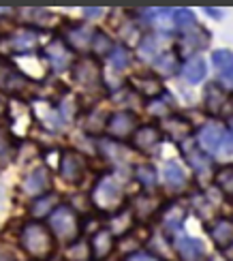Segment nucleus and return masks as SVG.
Returning a JSON list of instances; mask_svg holds the SVG:
<instances>
[{
	"instance_id": "nucleus-1",
	"label": "nucleus",
	"mask_w": 233,
	"mask_h": 261,
	"mask_svg": "<svg viewBox=\"0 0 233 261\" xmlns=\"http://www.w3.org/2000/svg\"><path fill=\"white\" fill-rule=\"evenodd\" d=\"M19 244L32 261H47L56 251V240H54L51 231L47 229V225L39 221H28L21 227Z\"/></svg>"
},
{
	"instance_id": "nucleus-2",
	"label": "nucleus",
	"mask_w": 233,
	"mask_h": 261,
	"mask_svg": "<svg viewBox=\"0 0 233 261\" xmlns=\"http://www.w3.org/2000/svg\"><path fill=\"white\" fill-rule=\"evenodd\" d=\"M47 229L51 231L54 240L64 242L66 246L73 244L75 240H80L82 236V221L80 214L73 205L69 203H58L47 216Z\"/></svg>"
},
{
	"instance_id": "nucleus-3",
	"label": "nucleus",
	"mask_w": 233,
	"mask_h": 261,
	"mask_svg": "<svg viewBox=\"0 0 233 261\" xmlns=\"http://www.w3.org/2000/svg\"><path fill=\"white\" fill-rule=\"evenodd\" d=\"M90 203L103 214H118L122 208H126V195L109 173H103L90 191Z\"/></svg>"
},
{
	"instance_id": "nucleus-4",
	"label": "nucleus",
	"mask_w": 233,
	"mask_h": 261,
	"mask_svg": "<svg viewBox=\"0 0 233 261\" xmlns=\"http://www.w3.org/2000/svg\"><path fill=\"white\" fill-rule=\"evenodd\" d=\"M73 77L88 92H96V90L105 88V86H103L101 62H98L96 58L84 56L80 60H75V64H73Z\"/></svg>"
},
{
	"instance_id": "nucleus-5",
	"label": "nucleus",
	"mask_w": 233,
	"mask_h": 261,
	"mask_svg": "<svg viewBox=\"0 0 233 261\" xmlns=\"http://www.w3.org/2000/svg\"><path fill=\"white\" fill-rule=\"evenodd\" d=\"M58 169H60V178L66 184H80V182H84L86 173H88V161L80 150L66 148L60 152Z\"/></svg>"
},
{
	"instance_id": "nucleus-6",
	"label": "nucleus",
	"mask_w": 233,
	"mask_h": 261,
	"mask_svg": "<svg viewBox=\"0 0 233 261\" xmlns=\"http://www.w3.org/2000/svg\"><path fill=\"white\" fill-rule=\"evenodd\" d=\"M139 126V120L137 116L128 112V110H120V112H114L107 116V122H105V130L109 139H116V141H126L133 137V133L137 130Z\"/></svg>"
},
{
	"instance_id": "nucleus-7",
	"label": "nucleus",
	"mask_w": 233,
	"mask_h": 261,
	"mask_svg": "<svg viewBox=\"0 0 233 261\" xmlns=\"http://www.w3.org/2000/svg\"><path fill=\"white\" fill-rule=\"evenodd\" d=\"M43 58H45L47 62V67L51 71H56V73H62L66 69H73V64H75V51L66 45V43L56 37V39H51L45 49H43Z\"/></svg>"
},
{
	"instance_id": "nucleus-8",
	"label": "nucleus",
	"mask_w": 233,
	"mask_h": 261,
	"mask_svg": "<svg viewBox=\"0 0 233 261\" xmlns=\"http://www.w3.org/2000/svg\"><path fill=\"white\" fill-rule=\"evenodd\" d=\"M182 150H184V156H186V161H188V165L193 167V171L197 173V178L199 180H210L214 176V171H216V167H214V161H212V156L210 154H205V152H201V148L197 146V141L195 139H188V141H184L182 144Z\"/></svg>"
},
{
	"instance_id": "nucleus-9",
	"label": "nucleus",
	"mask_w": 233,
	"mask_h": 261,
	"mask_svg": "<svg viewBox=\"0 0 233 261\" xmlns=\"http://www.w3.org/2000/svg\"><path fill=\"white\" fill-rule=\"evenodd\" d=\"M159 128H161L163 137H167L169 141H173V144H184V141L193 139V133H195L193 124L180 114L165 116L163 118V126H159Z\"/></svg>"
},
{
	"instance_id": "nucleus-10",
	"label": "nucleus",
	"mask_w": 233,
	"mask_h": 261,
	"mask_svg": "<svg viewBox=\"0 0 233 261\" xmlns=\"http://www.w3.org/2000/svg\"><path fill=\"white\" fill-rule=\"evenodd\" d=\"M163 203H165V199L159 197V195H154V193H139L137 197L133 199L128 210H131V214H133V219H135V221L146 223V221L154 219V216H159Z\"/></svg>"
},
{
	"instance_id": "nucleus-11",
	"label": "nucleus",
	"mask_w": 233,
	"mask_h": 261,
	"mask_svg": "<svg viewBox=\"0 0 233 261\" xmlns=\"http://www.w3.org/2000/svg\"><path fill=\"white\" fill-rule=\"evenodd\" d=\"M128 84L133 88L131 92H135L137 96H146L150 101L159 99L163 94V80L157 77L154 73H137L128 80Z\"/></svg>"
},
{
	"instance_id": "nucleus-12",
	"label": "nucleus",
	"mask_w": 233,
	"mask_h": 261,
	"mask_svg": "<svg viewBox=\"0 0 233 261\" xmlns=\"http://www.w3.org/2000/svg\"><path fill=\"white\" fill-rule=\"evenodd\" d=\"M210 45V32L203 30L201 26H193L182 32L180 41H177V49L184 51L186 56H197V51H201Z\"/></svg>"
},
{
	"instance_id": "nucleus-13",
	"label": "nucleus",
	"mask_w": 233,
	"mask_h": 261,
	"mask_svg": "<svg viewBox=\"0 0 233 261\" xmlns=\"http://www.w3.org/2000/svg\"><path fill=\"white\" fill-rule=\"evenodd\" d=\"M186 205L182 201H165L163 208L159 212V219H161V225L163 229L167 233H173V231H180V227L184 225V219H186Z\"/></svg>"
},
{
	"instance_id": "nucleus-14",
	"label": "nucleus",
	"mask_w": 233,
	"mask_h": 261,
	"mask_svg": "<svg viewBox=\"0 0 233 261\" xmlns=\"http://www.w3.org/2000/svg\"><path fill=\"white\" fill-rule=\"evenodd\" d=\"M227 130L220 122H205L197 133V146L203 148L205 152H218L223 148V141H225Z\"/></svg>"
},
{
	"instance_id": "nucleus-15",
	"label": "nucleus",
	"mask_w": 233,
	"mask_h": 261,
	"mask_svg": "<svg viewBox=\"0 0 233 261\" xmlns=\"http://www.w3.org/2000/svg\"><path fill=\"white\" fill-rule=\"evenodd\" d=\"M88 248H90V259L92 261H107L112 257L114 248H116V240H114V233L101 227V229H96L90 238V242H88Z\"/></svg>"
},
{
	"instance_id": "nucleus-16",
	"label": "nucleus",
	"mask_w": 233,
	"mask_h": 261,
	"mask_svg": "<svg viewBox=\"0 0 233 261\" xmlns=\"http://www.w3.org/2000/svg\"><path fill=\"white\" fill-rule=\"evenodd\" d=\"M161 141H163V133L157 124H139L131 137L133 148L139 152H150L154 148H159Z\"/></svg>"
},
{
	"instance_id": "nucleus-17",
	"label": "nucleus",
	"mask_w": 233,
	"mask_h": 261,
	"mask_svg": "<svg viewBox=\"0 0 233 261\" xmlns=\"http://www.w3.org/2000/svg\"><path fill=\"white\" fill-rule=\"evenodd\" d=\"M49 182H51L49 169L47 167H35L24 178V182H21V191H24V195H28V197L37 199V197H41V195L47 193Z\"/></svg>"
},
{
	"instance_id": "nucleus-18",
	"label": "nucleus",
	"mask_w": 233,
	"mask_h": 261,
	"mask_svg": "<svg viewBox=\"0 0 233 261\" xmlns=\"http://www.w3.org/2000/svg\"><path fill=\"white\" fill-rule=\"evenodd\" d=\"M41 45L39 28H19L11 35V47L15 54H35Z\"/></svg>"
},
{
	"instance_id": "nucleus-19",
	"label": "nucleus",
	"mask_w": 233,
	"mask_h": 261,
	"mask_svg": "<svg viewBox=\"0 0 233 261\" xmlns=\"http://www.w3.org/2000/svg\"><path fill=\"white\" fill-rule=\"evenodd\" d=\"M208 233L220 251H225V248H229L233 244V219H229V216L214 219L208 225Z\"/></svg>"
},
{
	"instance_id": "nucleus-20",
	"label": "nucleus",
	"mask_w": 233,
	"mask_h": 261,
	"mask_svg": "<svg viewBox=\"0 0 233 261\" xmlns=\"http://www.w3.org/2000/svg\"><path fill=\"white\" fill-rule=\"evenodd\" d=\"M92 37H94V30L90 26H88V24H77V26H71L69 30L64 32L62 41L73 51H88V49H90Z\"/></svg>"
},
{
	"instance_id": "nucleus-21",
	"label": "nucleus",
	"mask_w": 233,
	"mask_h": 261,
	"mask_svg": "<svg viewBox=\"0 0 233 261\" xmlns=\"http://www.w3.org/2000/svg\"><path fill=\"white\" fill-rule=\"evenodd\" d=\"M175 253L182 261H203L205 246L201 240L191 236H177L175 238Z\"/></svg>"
},
{
	"instance_id": "nucleus-22",
	"label": "nucleus",
	"mask_w": 233,
	"mask_h": 261,
	"mask_svg": "<svg viewBox=\"0 0 233 261\" xmlns=\"http://www.w3.org/2000/svg\"><path fill=\"white\" fill-rule=\"evenodd\" d=\"M180 56L175 51H161L157 58L152 60V71L157 77H171L180 71Z\"/></svg>"
},
{
	"instance_id": "nucleus-23",
	"label": "nucleus",
	"mask_w": 233,
	"mask_h": 261,
	"mask_svg": "<svg viewBox=\"0 0 233 261\" xmlns=\"http://www.w3.org/2000/svg\"><path fill=\"white\" fill-rule=\"evenodd\" d=\"M163 178H165V187H167V191H171V193H180L186 187V182H188L184 169L180 167V163H175V161L165 163Z\"/></svg>"
},
{
	"instance_id": "nucleus-24",
	"label": "nucleus",
	"mask_w": 233,
	"mask_h": 261,
	"mask_svg": "<svg viewBox=\"0 0 233 261\" xmlns=\"http://www.w3.org/2000/svg\"><path fill=\"white\" fill-rule=\"evenodd\" d=\"M180 73H182V77L188 82V84H199L201 80H205V60L201 56H193V58H188L186 62L180 64Z\"/></svg>"
},
{
	"instance_id": "nucleus-25",
	"label": "nucleus",
	"mask_w": 233,
	"mask_h": 261,
	"mask_svg": "<svg viewBox=\"0 0 233 261\" xmlns=\"http://www.w3.org/2000/svg\"><path fill=\"white\" fill-rule=\"evenodd\" d=\"M225 99H227V92H225V88H223V86H220L218 82L208 84L205 96H203L205 112H208V114H212V116H218V112H220V107H223Z\"/></svg>"
},
{
	"instance_id": "nucleus-26",
	"label": "nucleus",
	"mask_w": 233,
	"mask_h": 261,
	"mask_svg": "<svg viewBox=\"0 0 233 261\" xmlns=\"http://www.w3.org/2000/svg\"><path fill=\"white\" fill-rule=\"evenodd\" d=\"M214 184L218 193H223L225 197L233 199V163H227V165H220L214 171Z\"/></svg>"
},
{
	"instance_id": "nucleus-27",
	"label": "nucleus",
	"mask_w": 233,
	"mask_h": 261,
	"mask_svg": "<svg viewBox=\"0 0 233 261\" xmlns=\"http://www.w3.org/2000/svg\"><path fill=\"white\" fill-rule=\"evenodd\" d=\"M15 150H17L15 137L7 128H0V171L11 165V161L15 159Z\"/></svg>"
},
{
	"instance_id": "nucleus-28",
	"label": "nucleus",
	"mask_w": 233,
	"mask_h": 261,
	"mask_svg": "<svg viewBox=\"0 0 233 261\" xmlns=\"http://www.w3.org/2000/svg\"><path fill=\"white\" fill-rule=\"evenodd\" d=\"M216 201L210 197V193H201V195H195V197L191 199V208L197 212L199 219H203V221H210L212 216L216 214Z\"/></svg>"
},
{
	"instance_id": "nucleus-29",
	"label": "nucleus",
	"mask_w": 233,
	"mask_h": 261,
	"mask_svg": "<svg viewBox=\"0 0 233 261\" xmlns=\"http://www.w3.org/2000/svg\"><path fill=\"white\" fill-rule=\"evenodd\" d=\"M114 47H116V43H114L112 37L107 35V32H103V30H94V37H92V43H90V49H92V54L96 56V60H98V58H103V56H109Z\"/></svg>"
},
{
	"instance_id": "nucleus-30",
	"label": "nucleus",
	"mask_w": 233,
	"mask_h": 261,
	"mask_svg": "<svg viewBox=\"0 0 233 261\" xmlns=\"http://www.w3.org/2000/svg\"><path fill=\"white\" fill-rule=\"evenodd\" d=\"M161 45H163V37L161 35H148L139 41V49L137 54L143 58V60H154L161 54Z\"/></svg>"
},
{
	"instance_id": "nucleus-31",
	"label": "nucleus",
	"mask_w": 233,
	"mask_h": 261,
	"mask_svg": "<svg viewBox=\"0 0 233 261\" xmlns=\"http://www.w3.org/2000/svg\"><path fill=\"white\" fill-rule=\"evenodd\" d=\"M58 205V195L54 193H45L41 195V197L35 199V203L30 205V214L35 216V219H41V216H49L51 210Z\"/></svg>"
},
{
	"instance_id": "nucleus-32",
	"label": "nucleus",
	"mask_w": 233,
	"mask_h": 261,
	"mask_svg": "<svg viewBox=\"0 0 233 261\" xmlns=\"http://www.w3.org/2000/svg\"><path fill=\"white\" fill-rule=\"evenodd\" d=\"M133 173H135V180L143 189H154L159 184V173L150 163H139V165H135V169H133Z\"/></svg>"
},
{
	"instance_id": "nucleus-33",
	"label": "nucleus",
	"mask_w": 233,
	"mask_h": 261,
	"mask_svg": "<svg viewBox=\"0 0 233 261\" xmlns=\"http://www.w3.org/2000/svg\"><path fill=\"white\" fill-rule=\"evenodd\" d=\"M212 62H214L216 71L223 75L225 80L233 77V51H229V49H216L212 54Z\"/></svg>"
},
{
	"instance_id": "nucleus-34",
	"label": "nucleus",
	"mask_w": 233,
	"mask_h": 261,
	"mask_svg": "<svg viewBox=\"0 0 233 261\" xmlns=\"http://www.w3.org/2000/svg\"><path fill=\"white\" fill-rule=\"evenodd\" d=\"M171 24L177 28V30H188V28H193L197 26V19H195V13L191 9H175L173 13H171Z\"/></svg>"
},
{
	"instance_id": "nucleus-35",
	"label": "nucleus",
	"mask_w": 233,
	"mask_h": 261,
	"mask_svg": "<svg viewBox=\"0 0 233 261\" xmlns=\"http://www.w3.org/2000/svg\"><path fill=\"white\" fill-rule=\"evenodd\" d=\"M107 58H109V64H112L116 71H124L131 64V51L124 45H116Z\"/></svg>"
},
{
	"instance_id": "nucleus-36",
	"label": "nucleus",
	"mask_w": 233,
	"mask_h": 261,
	"mask_svg": "<svg viewBox=\"0 0 233 261\" xmlns=\"http://www.w3.org/2000/svg\"><path fill=\"white\" fill-rule=\"evenodd\" d=\"M66 261H90V248H88V242L75 240L73 244L66 246Z\"/></svg>"
},
{
	"instance_id": "nucleus-37",
	"label": "nucleus",
	"mask_w": 233,
	"mask_h": 261,
	"mask_svg": "<svg viewBox=\"0 0 233 261\" xmlns=\"http://www.w3.org/2000/svg\"><path fill=\"white\" fill-rule=\"evenodd\" d=\"M218 116L220 118H233V94H227V99H225L223 107H220Z\"/></svg>"
},
{
	"instance_id": "nucleus-38",
	"label": "nucleus",
	"mask_w": 233,
	"mask_h": 261,
	"mask_svg": "<svg viewBox=\"0 0 233 261\" xmlns=\"http://www.w3.org/2000/svg\"><path fill=\"white\" fill-rule=\"evenodd\" d=\"M126 261H163V259L152 253H131L126 257Z\"/></svg>"
},
{
	"instance_id": "nucleus-39",
	"label": "nucleus",
	"mask_w": 233,
	"mask_h": 261,
	"mask_svg": "<svg viewBox=\"0 0 233 261\" xmlns=\"http://www.w3.org/2000/svg\"><path fill=\"white\" fill-rule=\"evenodd\" d=\"M0 261H17L15 251H13L11 246L3 244V242H0Z\"/></svg>"
},
{
	"instance_id": "nucleus-40",
	"label": "nucleus",
	"mask_w": 233,
	"mask_h": 261,
	"mask_svg": "<svg viewBox=\"0 0 233 261\" xmlns=\"http://www.w3.org/2000/svg\"><path fill=\"white\" fill-rule=\"evenodd\" d=\"M105 13V11L103 9H82V15L86 17V19H98V17H101Z\"/></svg>"
},
{
	"instance_id": "nucleus-41",
	"label": "nucleus",
	"mask_w": 233,
	"mask_h": 261,
	"mask_svg": "<svg viewBox=\"0 0 233 261\" xmlns=\"http://www.w3.org/2000/svg\"><path fill=\"white\" fill-rule=\"evenodd\" d=\"M223 148L229 152V154H231V152H233V130H231V133H227L225 135V141H223Z\"/></svg>"
},
{
	"instance_id": "nucleus-42",
	"label": "nucleus",
	"mask_w": 233,
	"mask_h": 261,
	"mask_svg": "<svg viewBox=\"0 0 233 261\" xmlns=\"http://www.w3.org/2000/svg\"><path fill=\"white\" fill-rule=\"evenodd\" d=\"M205 13H208L210 17H216V19H218L220 15H223V11H216V9H205Z\"/></svg>"
},
{
	"instance_id": "nucleus-43",
	"label": "nucleus",
	"mask_w": 233,
	"mask_h": 261,
	"mask_svg": "<svg viewBox=\"0 0 233 261\" xmlns=\"http://www.w3.org/2000/svg\"><path fill=\"white\" fill-rule=\"evenodd\" d=\"M208 261H227V257L225 255H214V257H210Z\"/></svg>"
},
{
	"instance_id": "nucleus-44",
	"label": "nucleus",
	"mask_w": 233,
	"mask_h": 261,
	"mask_svg": "<svg viewBox=\"0 0 233 261\" xmlns=\"http://www.w3.org/2000/svg\"><path fill=\"white\" fill-rule=\"evenodd\" d=\"M3 205H5V191L0 187V210H3Z\"/></svg>"
},
{
	"instance_id": "nucleus-45",
	"label": "nucleus",
	"mask_w": 233,
	"mask_h": 261,
	"mask_svg": "<svg viewBox=\"0 0 233 261\" xmlns=\"http://www.w3.org/2000/svg\"><path fill=\"white\" fill-rule=\"evenodd\" d=\"M47 261H58V259H47Z\"/></svg>"
},
{
	"instance_id": "nucleus-46",
	"label": "nucleus",
	"mask_w": 233,
	"mask_h": 261,
	"mask_svg": "<svg viewBox=\"0 0 233 261\" xmlns=\"http://www.w3.org/2000/svg\"><path fill=\"white\" fill-rule=\"evenodd\" d=\"M0 73H3V67H0Z\"/></svg>"
}]
</instances>
